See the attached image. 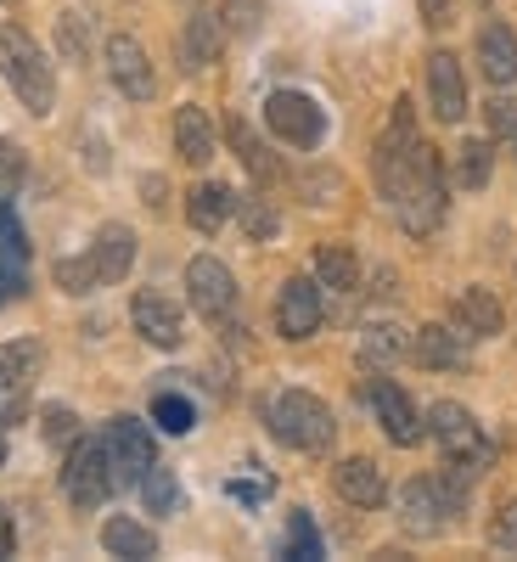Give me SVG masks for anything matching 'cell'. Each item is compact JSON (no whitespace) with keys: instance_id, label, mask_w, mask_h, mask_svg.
<instances>
[{"instance_id":"7dc6e473","label":"cell","mask_w":517,"mask_h":562,"mask_svg":"<svg viewBox=\"0 0 517 562\" xmlns=\"http://www.w3.org/2000/svg\"><path fill=\"white\" fill-rule=\"evenodd\" d=\"M479 7H490V0H479Z\"/></svg>"},{"instance_id":"d6986e66","label":"cell","mask_w":517,"mask_h":562,"mask_svg":"<svg viewBox=\"0 0 517 562\" xmlns=\"http://www.w3.org/2000/svg\"><path fill=\"white\" fill-rule=\"evenodd\" d=\"M450 321L461 326L467 338H495L501 326H506V310H501V299H495L490 288H467V293H456Z\"/></svg>"},{"instance_id":"60d3db41","label":"cell","mask_w":517,"mask_h":562,"mask_svg":"<svg viewBox=\"0 0 517 562\" xmlns=\"http://www.w3.org/2000/svg\"><path fill=\"white\" fill-rule=\"evenodd\" d=\"M23 288H29V276H23V270H7V265H0V304H7V299H23Z\"/></svg>"},{"instance_id":"f35d334b","label":"cell","mask_w":517,"mask_h":562,"mask_svg":"<svg viewBox=\"0 0 517 562\" xmlns=\"http://www.w3.org/2000/svg\"><path fill=\"white\" fill-rule=\"evenodd\" d=\"M416 12H422V23H428L434 34H445L456 23V0H416Z\"/></svg>"},{"instance_id":"7bdbcfd3","label":"cell","mask_w":517,"mask_h":562,"mask_svg":"<svg viewBox=\"0 0 517 562\" xmlns=\"http://www.w3.org/2000/svg\"><path fill=\"white\" fill-rule=\"evenodd\" d=\"M141 192H147V209H164V175H147V180H141Z\"/></svg>"},{"instance_id":"484cf974","label":"cell","mask_w":517,"mask_h":562,"mask_svg":"<svg viewBox=\"0 0 517 562\" xmlns=\"http://www.w3.org/2000/svg\"><path fill=\"white\" fill-rule=\"evenodd\" d=\"M405 349H411L405 326H394V321H371V326H360V360H366V366H389V360H400Z\"/></svg>"},{"instance_id":"ffe728a7","label":"cell","mask_w":517,"mask_h":562,"mask_svg":"<svg viewBox=\"0 0 517 562\" xmlns=\"http://www.w3.org/2000/svg\"><path fill=\"white\" fill-rule=\"evenodd\" d=\"M479 68L490 85H517V34L506 23L479 29Z\"/></svg>"},{"instance_id":"44dd1931","label":"cell","mask_w":517,"mask_h":562,"mask_svg":"<svg viewBox=\"0 0 517 562\" xmlns=\"http://www.w3.org/2000/svg\"><path fill=\"white\" fill-rule=\"evenodd\" d=\"M237 192H231V186H220V180H203V186H192V192H186V220H192L198 231H209V237H214V231L231 220V214H237Z\"/></svg>"},{"instance_id":"52a82bcc","label":"cell","mask_w":517,"mask_h":562,"mask_svg":"<svg viewBox=\"0 0 517 562\" xmlns=\"http://www.w3.org/2000/svg\"><path fill=\"white\" fill-rule=\"evenodd\" d=\"M102 445H108V461H113V479H119V490L141 484V473H147V467L158 461L147 422H135V416H113V422H108V434H102Z\"/></svg>"},{"instance_id":"5bb4252c","label":"cell","mask_w":517,"mask_h":562,"mask_svg":"<svg viewBox=\"0 0 517 562\" xmlns=\"http://www.w3.org/2000/svg\"><path fill=\"white\" fill-rule=\"evenodd\" d=\"M428 102L445 124H461L467 119V74L456 63V52H434L428 57Z\"/></svg>"},{"instance_id":"ee69618b","label":"cell","mask_w":517,"mask_h":562,"mask_svg":"<svg viewBox=\"0 0 517 562\" xmlns=\"http://www.w3.org/2000/svg\"><path fill=\"white\" fill-rule=\"evenodd\" d=\"M18 551V529H12V518L0 512V557H12Z\"/></svg>"},{"instance_id":"30bf717a","label":"cell","mask_w":517,"mask_h":562,"mask_svg":"<svg viewBox=\"0 0 517 562\" xmlns=\"http://www.w3.org/2000/svg\"><path fill=\"white\" fill-rule=\"evenodd\" d=\"M108 74H113V85L124 90L130 102H153V97H158L153 57L141 52L135 34H113V40H108Z\"/></svg>"},{"instance_id":"83f0119b","label":"cell","mask_w":517,"mask_h":562,"mask_svg":"<svg viewBox=\"0 0 517 562\" xmlns=\"http://www.w3.org/2000/svg\"><path fill=\"white\" fill-rule=\"evenodd\" d=\"M141 501H147V512H158V518H169V512H180V484H175V473L164 461H153L147 473H141Z\"/></svg>"},{"instance_id":"4316f807","label":"cell","mask_w":517,"mask_h":562,"mask_svg":"<svg viewBox=\"0 0 517 562\" xmlns=\"http://www.w3.org/2000/svg\"><path fill=\"white\" fill-rule=\"evenodd\" d=\"M490 164H495L490 140H461V147H456V169H450V180L461 186V192H479V186H490Z\"/></svg>"},{"instance_id":"b9f144b4","label":"cell","mask_w":517,"mask_h":562,"mask_svg":"<svg viewBox=\"0 0 517 562\" xmlns=\"http://www.w3.org/2000/svg\"><path fill=\"white\" fill-rule=\"evenodd\" d=\"M304 192H310V203H326L321 192H338V175H310V180H304Z\"/></svg>"},{"instance_id":"bcb514c9","label":"cell","mask_w":517,"mask_h":562,"mask_svg":"<svg viewBox=\"0 0 517 562\" xmlns=\"http://www.w3.org/2000/svg\"><path fill=\"white\" fill-rule=\"evenodd\" d=\"M0 461H7V439H0Z\"/></svg>"},{"instance_id":"4dcf8cb0","label":"cell","mask_w":517,"mask_h":562,"mask_svg":"<svg viewBox=\"0 0 517 562\" xmlns=\"http://www.w3.org/2000/svg\"><path fill=\"white\" fill-rule=\"evenodd\" d=\"M225 23V34L231 40H254L259 34V23H265V0H225V12H220Z\"/></svg>"},{"instance_id":"cb8c5ba5","label":"cell","mask_w":517,"mask_h":562,"mask_svg":"<svg viewBox=\"0 0 517 562\" xmlns=\"http://www.w3.org/2000/svg\"><path fill=\"white\" fill-rule=\"evenodd\" d=\"M102 546H108V557H130V562L158 557V535L147 524H135V518H108L102 524Z\"/></svg>"},{"instance_id":"5b68a950","label":"cell","mask_w":517,"mask_h":562,"mask_svg":"<svg viewBox=\"0 0 517 562\" xmlns=\"http://www.w3.org/2000/svg\"><path fill=\"white\" fill-rule=\"evenodd\" d=\"M113 490H119V479H113L108 445H102V439H74L68 467H63V495H68L79 512H90V506H102Z\"/></svg>"},{"instance_id":"8fae6325","label":"cell","mask_w":517,"mask_h":562,"mask_svg":"<svg viewBox=\"0 0 517 562\" xmlns=\"http://www.w3.org/2000/svg\"><path fill=\"white\" fill-rule=\"evenodd\" d=\"M130 321H135V333L147 338L153 349H180V338H186L180 304H175L169 293H158V288L135 293V304H130Z\"/></svg>"},{"instance_id":"e0dca14e","label":"cell","mask_w":517,"mask_h":562,"mask_svg":"<svg viewBox=\"0 0 517 562\" xmlns=\"http://www.w3.org/2000/svg\"><path fill=\"white\" fill-rule=\"evenodd\" d=\"M220 40H225V29H220L203 7H192V18H186V29H180V40H175L180 68H186V74H198V68L220 63Z\"/></svg>"},{"instance_id":"ab89813d","label":"cell","mask_w":517,"mask_h":562,"mask_svg":"<svg viewBox=\"0 0 517 562\" xmlns=\"http://www.w3.org/2000/svg\"><path fill=\"white\" fill-rule=\"evenodd\" d=\"M57 40H63V52H68V57H85V34H79V12H63V23H57Z\"/></svg>"},{"instance_id":"4fadbf2b","label":"cell","mask_w":517,"mask_h":562,"mask_svg":"<svg viewBox=\"0 0 517 562\" xmlns=\"http://www.w3.org/2000/svg\"><path fill=\"white\" fill-rule=\"evenodd\" d=\"M34 371H40V344H34V338L0 344V422H7V416L23 405V394H29V383H34Z\"/></svg>"},{"instance_id":"f546056e","label":"cell","mask_w":517,"mask_h":562,"mask_svg":"<svg viewBox=\"0 0 517 562\" xmlns=\"http://www.w3.org/2000/svg\"><path fill=\"white\" fill-rule=\"evenodd\" d=\"M237 220H243V237L248 243H270L276 231H281V214H276L270 198H243L237 203Z\"/></svg>"},{"instance_id":"7402d4cb","label":"cell","mask_w":517,"mask_h":562,"mask_svg":"<svg viewBox=\"0 0 517 562\" xmlns=\"http://www.w3.org/2000/svg\"><path fill=\"white\" fill-rule=\"evenodd\" d=\"M175 153L192 164V169H203L214 158V124H209L203 108H180L175 113Z\"/></svg>"},{"instance_id":"d6a6232c","label":"cell","mask_w":517,"mask_h":562,"mask_svg":"<svg viewBox=\"0 0 517 562\" xmlns=\"http://www.w3.org/2000/svg\"><path fill=\"white\" fill-rule=\"evenodd\" d=\"M57 288H63V293L102 288V276H97V265H90V254H85V259H57Z\"/></svg>"},{"instance_id":"ac0fdd59","label":"cell","mask_w":517,"mask_h":562,"mask_svg":"<svg viewBox=\"0 0 517 562\" xmlns=\"http://www.w3.org/2000/svg\"><path fill=\"white\" fill-rule=\"evenodd\" d=\"M90 265H97V276H102V288H113V281H124L130 276V265H135V231L130 225H102L97 231V243H90Z\"/></svg>"},{"instance_id":"836d02e7","label":"cell","mask_w":517,"mask_h":562,"mask_svg":"<svg viewBox=\"0 0 517 562\" xmlns=\"http://www.w3.org/2000/svg\"><path fill=\"white\" fill-rule=\"evenodd\" d=\"M288 557H299V562H315L321 557V535L310 524V512H293V524H288Z\"/></svg>"},{"instance_id":"d590c367","label":"cell","mask_w":517,"mask_h":562,"mask_svg":"<svg viewBox=\"0 0 517 562\" xmlns=\"http://www.w3.org/2000/svg\"><path fill=\"white\" fill-rule=\"evenodd\" d=\"M23 169H29L23 147H18V140H0V198H18V186H23Z\"/></svg>"},{"instance_id":"e575fe53","label":"cell","mask_w":517,"mask_h":562,"mask_svg":"<svg viewBox=\"0 0 517 562\" xmlns=\"http://www.w3.org/2000/svg\"><path fill=\"white\" fill-rule=\"evenodd\" d=\"M40 434L52 439V445H74V439H79V416H74L68 405H45V416H40Z\"/></svg>"},{"instance_id":"7a4b0ae2","label":"cell","mask_w":517,"mask_h":562,"mask_svg":"<svg viewBox=\"0 0 517 562\" xmlns=\"http://www.w3.org/2000/svg\"><path fill=\"white\" fill-rule=\"evenodd\" d=\"M265 428L288 445V450H304V456H326L338 439V416L326 400H315L310 389H281L270 405H265Z\"/></svg>"},{"instance_id":"277c9868","label":"cell","mask_w":517,"mask_h":562,"mask_svg":"<svg viewBox=\"0 0 517 562\" xmlns=\"http://www.w3.org/2000/svg\"><path fill=\"white\" fill-rule=\"evenodd\" d=\"M428 434L439 439L445 461L467 467L473 479H479L484 467H490V439H484V428L473 422V411H467V405H456V400H439V405H428Z\"/></svg>"},{"instance_id":"3957f363","label":"cell","mask_w":517,"mask_h":562,"mask_svg":"<svg viewBox=\"0 0 517 562\" xmlns=\"http://www.w3.org/2000/svg\"><path fill=\"white\" fill-rule=\"evenodd\" d=\"M0 74H7V85L18 90V102L34 119H45L57 108V74H52V63H45L40 40L18 23H0Z\"/></svg>"},{"instance_id":"8d00e7d4","label":"cell","mask_w":517,"mask_h":562,"mask_svg":"<svg viewBox=\"0 0 517 562\" xmlns=\"http://www.w3.org/2000/svg\"><path fill=\"white\" fill-rule=\"evenodd\" d=\"M490 546L517 557V501H501L495 518H490Z\"/></svg>"},{"instance_id":"9a60e30c","label":"cell","mask_w":517,"mask_h":562,"mask_svg":"<svg viewBox=\"0 0 517 562\" xmlns=\"http://www.w3.org/2000/svg\"><path fill=\"white\" fill-rule=\"evenodd\" d=\"M411 355L416 366H428V371H461L467 366V333L461 326H422V333L411 338Z\"/></svg>"},{"instance_id":"d4e9b609","label":"cell","mask_w":517,"mask_h":562,"mask_svg":"<svg viewBox=\"0 0 517 562\" xmlns=\"http://www.w3.org/2000/svg\"><path fill=\"white\" fill-rule=\"evenodd\" d=\"M315 281L333 293H355L360 288V259L344 243H326V248H315Z\"/></svg>"},{"instance_id":"603a6c76","label":"cell","mask_w":517,"mask_h":562,"mask_svg":"<svg viewBox=\"0 0 517 562\" xmlns=\"http://www.w3.org/2000/svg\"><path fill=\"white\" fill-rule=\"evenodd\" d=\"M225 140H231V147H237L243 169H248V175H254L259 186H276V180H281V164H276V153L265 147V140H259V135H254V130H248L243 119H231V124H225Z\"/></svg>"},{"instance_id":"8992f818","label":"cell","mask_w":517,"mask_h":562,"mask_svg":"<svg viewBox=\"0 0 517 562\" xmlns=\"http://www.w3.org/2000/svg\"><path fill=\"white\" fill-rule=\"evenodd\" d=\"M265 124L276 140H288V147H321V135H326V113L315 97H304V90H270V102H265Z\"/></svg>"},{"instance_id":"2e32d148","label":"cell","mask_w":517,"mask_h":562,"mask_svg":"<svg viewBox=\"0 0 517 562\" xmlns=\"http://www.w3.org/2000/svg\"><path fill=\"white\" fill-rule=\"evenodd\" d=\"M333 490L349 501V506H383L389 484H383V467L371 461V456H349L333 467Z\"/></svg>"},{"instance_id":"f1b7e54d","label":"cell","mask_w":517,"mask_h":562,"mask_svg":"<svg viewBox=\"0 0 517 562\" xmlns=\"http://www.w3.org/2000/svg\"><path fill=\"white\" fill-rule=\"evenodd\" d=\"M0 265H7V270H23L29 265V237H23V225H18L12 198H0Z\"/></svg>"},{"instance_id":"ba28073f","label":"cell","mask_w":517,"mask_h":562,"mask_svg":"<svg viewBox=\"0 0 517 562\" xmlns=\"http://www.w3.org/2000/svg\"><path fill=\"white\" fill-rule=\"evenodd\" d=\"M321 315H326L321 281H310V276H288V281H281V293H276V333L281 338H288V344L315 338L321 333Z\"/></svg>"},{"instance_id":"1f68e13d","label":"cell","mask_w":517,"mask_h":562,"mask_svg":"<svg viewBox=\"0 0 517 562\" xmlns=\"http://www.w3.org/2000/svg\"><path fill=\"white\" fill-rule=\"evenodd\" d=\"M153 422H158L164 434H192L198 411H192V400H180V394H158L153 400Z\"/></svg>"},{"instance_id":"f6af8a7d","label":"cell","mask_w":517,"mask_h":562,"mask_svg":"<svg viewBox=\"0 0 517 562\" xmlns=\"http://www.w3.org/2000/svg\"><path fill=\"white\" fill-rule=\"evenodd\" d=\"M180 7H203V0H180Z\"/></svg>"},{"instance_id":"9c48e42d","label":"cell","mask_w":517,"mask_h":562,"mask_svg":"<svg viewBox=\"0 0 517 562\" xmlns=\"http://www.w3.org/2000/svg\"><path fill=\"white\" fill-rule=\"evenodd\" d=\"M186 293H192V310H198V315L225 321L231 310H237V276L225 270V259L198 254L192 265H186Z\"/></svg>"},{"instance_id":"74e56055","label":"cell","mask_w":517,"mask_h":562,"mask_svg":"<svg viewBox=\"0 0 517 562\" xmlns=\"http://www.w3.org/2000/svg\"><path fill=\"white\" fill-rule=\"evenodd\" d=\"M484 119H490V135L495 140H517V97H495L484 108Z\"/></svg>"},{"instance_id":"7c38bea8","label":"cell","mask_w":517,"mask_h":562,"mask_svg":"<svg viewBox=\"0 0 517 562\" xmlns=\"http://www.w3.org/2000/svg\"><path fill=\"white\" fill-rule=\"evenodd\" d=\"M371 411H378L383 434H389L394 445H416L422 434H428V422L416 416L411 394H405V389H400L394 378H378V383H371Z\"/></svg>"},{"instance_id":"6da1fadb","label":"cell","mask_w":517,"mask_h":562,"mask_svg":"<svg viewBox=\"0 0 517 562\" xmlns=\"http://www.w3.org/2000/svg\"><path fill=\"white\" fill-rule=\"evenodd\" d=\"M400 225L411 231V237H434L439 220H445V164L439 153L428 147V140H416V153H411V169L400 175V186L389 192Z\"/></svg>"}]
</instances>
